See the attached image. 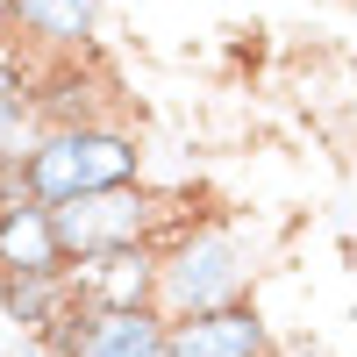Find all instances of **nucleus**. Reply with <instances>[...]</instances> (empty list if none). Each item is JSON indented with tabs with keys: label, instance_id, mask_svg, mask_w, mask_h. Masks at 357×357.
Wrapping results in <instances>:
<instances>
[{
	"label": "nucleus",
	"instance_id": "39448f33",
	"mask_svg": "<svg viewBox=\"0 0 357 357\" xmlns=\"http://www.w3.org/2000/svg\"><path fill=\"white\" fill-rule=\"evenodd\" d=\"M65 293L79 307H93V314L158 307V243L100 250V257H65Z\"/></svg>",
	"mask_w": 357,
	"mask_h": 357
},
{
	"label": "nucleus",
	"instance_id": "f8f14e48",
	"mask_svg": "<svg viewBox=\"0 0 357 357\" xmlns=\"http://www.w3.org/2000/svg\"><path fill=\"white\" fill-rule=\"evenodd\" d=\"M29 136H36V122H29L22 100H0V158H22Z\"/></svg>",
	"mask_w": 357,
	"mask_h": 357
},
{
	"label": "nucleus",
	"instance_id": "ddd939ff",
	"mask_svg": "<svg viewBox=\"0 0 357 357\" xmlns=\"http://www.w3.org/2000/svg\"><path fill=\"white\" fill-rule=\"evenodd\" d=\"M29 79H36V57H22L15 43H0V100H22Z\"/></svg>",
	"mask_w": 357,
	"mask_h": 357
},
{
	"label": "nucleus",
	"instance_id": "f257e3e1",
	"mask_svg": "<svg viewBox=\"0 0 357 357\" xmlns=\"http://www.w3.org/2000/svg\"><path fill=\"white\" fill-rule=\"evenodd\" d=\"M143 136L129 122H93V129H36L22 151V200L65 207L79 193L107 186H143Z\"/></svg>",
	"mask_w": 357,
	"mask_h": 357
},
{
	"label": "nucleus",
	"instance_id": "1a4fd4ad",
	"mask_svg": "<svg viewBox=\"0 0 357 357\" xmlns=\"http://www.w3.org/2000/svg\"><path fill=\"white\" fill-rule=\"evenodd\" d=\"M79 357H165V314L158 307H122L86 321Z\"/></svg>",
	"mask_w": 357,
	"mask_h": 357
},
{
	"label": "nucleus",
	"instance_id": "9d476101",
	"mask_svg": "<svg viewBox=\"0 0 357 357\" xmlns=\"http://www.w3.org/2000/svg\"><path fill=\"white\" fill-rule=\"evenodd\" d=\"M65 301H72V293H65V272H50V279H0V321L22 329V336H36Z\"/></svg>",
	"mask_w": 357,
	"mask_h": 357
},
{
	"label": "nucleus",
	"instance_id": "f03ea898",
	"mask_svg": "<svg viewBox=\"0 0 357 357\" xmlns=\"http://www.w3.org/2000/svg\"><path fill=\"white\" fill-rule=\"evenodd\" d=\"M250 286H257V250L222 215L178 222L172 243H158V314L165 321L207 314V307H236V301H250Z\"/></svg>",
	"mask_w": 357,
	"mask_h": 357
},
{
	"label": "nucleus",
	"instance_id": "2eb2a0df",
	"mask_svg": "<svg viewBox=\"0 0 357 357\" xmlns=\"http://www.w3.org/2000/svg\"><path fill=\"white\" fill-rule=\"evenodd\" d=\"M0 43H8V0H0Z\"/></svg>",
	"mask_w": 357,
	"mask_h": 357
},
{
	"label": "nucleus",
	"instance_id": "9b49d317",
	"mask_svg": "<svg viewBox=\"0 0 357 357\" xmlns=\"http://www.w3.org/2000/svg\"><path fill=\"white\" fill-rule=\"evenodd\" d=\"M86 321H93V307H79V301H65V307H57V314L43 321V329L29 336V343H36L43 357H79V343H86Z\"/></svg>",
	"mask_w": 357,
	"mask_h": 357
},
{
	"label": "nucleus",
	"instance_id": "0eeeda50",
	"mask_svg": "<svg viewBox=\"0 0 357 357\" xmlns=\"http://www.w3.org/2000/svg\"><path fill=\"white\" fill-rule=\"evenodd\" d=\"M165 357H279V336L257 301H236V307L165 321Z\"/></svg>",
	"mask_w": 357,
	"mask_h": 357
},
{
	"label": "nucleus",
	"instance_id": "6e6552de",
	"mask_svg": "<svg viewBox=\"0 0 357 357\" xmlns=\"http://www.w3.org/2000/svg\"><path fill=\"white\" fill-rule=\"evenodd\" d=\"M50 272H65V243H57L50 207L36 200L0 207V279H50Z\"/></svg>",
	"mask_w": 357,
	"mask_h": 357
},
{
	"label": "nucleus",
	"instance_id": "4468645a",
	"mask_svg": "<svg viewBox=\"0 0 357 357\" xmlns=\"http://www.w3.org/2000/svg\"><path fill=\"white\" fill-rule=\"evenodd\" d=\"M22 200V158H0V207Z\"/></svg>",
	"mask_w": 357,
	"mask_h": 357
},
{
	"label": "nucleus",
	"instance_id": "20e7f679",
	"mask_svg": "<svg viewBox=\"0 0 357 357\" xmlns=\"http://www.w3.org/2000/svg\"><path fill=\"white\" fill-rule=\"evenodd\" d=\"M114 100H122V86H114V72L100 65V57H50V65H36V79H29V122L36 129H93V122H114Z\"/></svg>",
	"mask_w": 357,
	"mask_h": 357
},
{
	"label": "nucleus",
	"instance_id": "7ed1b4c3",
	"mask_svg": "<svg viewBox=\"0 0 357 357\" xmlns=\"http://www.w3.org/2000/svg\"><path fill=\"white\" fill-rule=\"evenodd\" d=\"M178 207L158 186H107V193H79L65 207H50L57 222V243L65 257H100V250H136V243H158L172 229Z\"/></svg>",
	"mask_w": 357,
	"mask_h": 357
},
{
	"label": "nucleus",
	"instance_id": "423d86ee",
	"mask_svg": "<svg viewBox=\"0 0 357 357\" xmlns=\"http://www.w3.org/2000/svg\"><path fill=\"white\" fill-rule=\"evenodd\" d=\"M8 43L22 57H93L100 50V0H8Z\"/></svg>",
	"mask_w": 357,
	"mask_h": 357
}]
</instances>
